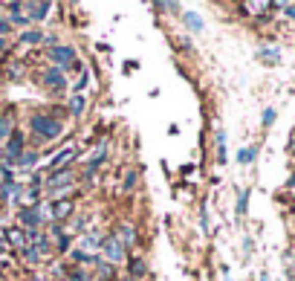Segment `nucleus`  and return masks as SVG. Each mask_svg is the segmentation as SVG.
<instances>
[{
    "mask_svg": "<svg viewBox=\"0 0 295 281\" xmlns=\"http://www.w3.org/2000/svg\"><path fill=\"white\" fill-rule=\"evenodd\" d=\"M72 58H75V53H72L70 46H52V49H49V61L61 64V67H67Z\"/></svg>",
    "mask_w": 295,
    "mask_h": 281,
    "instance_id": "obj_2",
    "label": "nucleus"
},
{
    "mask_svg": "<svg viewBox=\"0 0 295 281\" xmlns=\"http://www.w3.org/2000/svg\"><path fill=\"white\" fill-rule=\"evenodd\" d=\"M44 84H49V87H61V84H64L61 70H46V73H44Z\"/></svg>",
    "mask_w": 295,
    "mask_h": 281,
    "instance_id": "obj_6",
    "label": "nucleus"
},
{
    "mask_svg": "<svg viewBox=\"0 0 295 281\" xmlns=\"http://www.w3.org/2000/svg\"><path fill=\"white\" fill-rule=\"evenodd\" d=\"M130 272H133V275H142V272H145V264H142V261H133V264H130Z\"/></svg>",
    "mask_w": 295,
    "mask_h": 281,
    "instance_id": "obj_21",
    "label": "nucleus"
},
{
    "mask_svg": "<svg viewBox=\"0 0 295 281\" xmlns=\"http://www.w3.org/2000/svg\"><path fill=\"white\" fill-rule=\"evenodd\" d=\"M260 281H269V278H266V275H260Z\"/></svg>",
    "mask_w": 295,
    "mask_h": 281,
    "instance_id": "obj_29",
    "label": "nucleus"
},
{
    "mask_svg": "<svg viewBox=\"0 0 295 281\" xmlns=\"http://www.w3.org/2000/svg\"><path fill=\"white\" fill-rule=\"evenodd\" d=\"M70 212H72V203H70V200H58V203H55V212H52V215H55V220H61V218H67Z\"/></svg>",
    "mask_w": 295,
    "mask_h": 281,
    "instance_id": "obj_7",
    "label": "nucleus"
},
{
    "mask_svg": "<svg viewBox=\"0 0 295 281\" xmlns=\"http://www.w3.org/2000/svg\"><path fill=\"white\" fill-rule=\"evenodd\" d=\"M87 84H90V75H87V73H84V75H81V82H78V84H75V87H78V90H81V87H87Z\"/></svg>",
    "mask_w": 295,
    "mask_h": 281,
    "instance_id": "obj_25",
    "label": "nucleus"
},
{
    "mask_svg": "<svg viewBox=\"0 0 295 281\" xmlns=\"http://www.w3.org/2000/svg\"><path fill=\"white\" fill-rule=\"evenodd\" d=\"M104 255H108L113 264H116V261H122V258H125V249H122V244H119L116 238H108V241H104Z\"/></svg>",
    "mask_w": 295,
    "mask_h": 281,
    "instance_id": "obj_3",
    "label": "nucleus"
},
{
    "mask_svg": "<svg viewBox=\"0 0 295 281\" xmlns=\"http://www.w3.org/2000/svg\"><path fill=\"white\" fill-rule=\"evenodd\" d=\"M20 223H26V226L35 229L38 223H41V212H38V209H23V212H20Z\"/></svg>",
    "mask_w": 295,
    "mask_h": 281,
    "instance_id": "obj_4",
    "label": "nucleus"
},
{
    "mask_svg": "<svg viewBox=\"0 0 295 281\" xmlns=\"http://www.w3.org/2000/svg\"><path fill=\"white\" fill-rule=\"evenodd\" d=\"M182 18H185V23H188V27H191V29H197V32H200V29H203V20L197 18L194 12H185V15H182Z\"/></svg>",
    "mask_w": 295,
    "mask_h": 281,
    "instance_id": "obj_11",
    "label": "nucleus"
},
{
    "mask_svg": "<svg viewBox=\"0 0 295 281\" xmlns=\"http://www.w3.org/2000/svg\"><path fill=\"white\" fill-rule=\"evenodd\" d=\"M272 122H275V110L266 108V110H263V125H272Z\"/></svg>",
    "mask_w": 295,
    "mask_h": 281,
    "instance_id": "obj_20",
    "label": "nucleus"
},
{
    "mask_svg": "<svg viewBox=\"0 0 295 281\" xmlns=\"http://www.w3.org/2000/svg\"><path fill=\"white\" fill-rule=\"evenodd\" d=\"M12 23H20V27H26L29 18H26V15H18V12H15V15H12Z\"/></svg>",
    "mask_w": 295,
    "mask_h": 281,
    "instance_id": "obj_22",
    "label": "nucleus"
},
{
    "mask_svg": "<svg viewBox=\"0 0 295 281\" xmlns=\"http://www.w3.org/2000/svg\"><path fill=\"white\" fill-rule=\"evenodd\" d=\"M217 157H220V163H226V136H223V131H217Z\"/></svg>",
    "mask_w": 295,
    "mask_h": 281,
    "instance_id": "obj_10",
    "label": "nucleus"
},
{
    "mask_svg": "<svg viewBox=\"0 0 295 281\" xmlns=\"http://www.w3.org/2000/svg\"><path fill=\"white\" fill-rule=\"evenodd\" d=\"M64 160H72V148H64L61 154L55 157V160H52V168H58V165H61Z\"/></svg>",
    "mask_w": 295,
    "mask_h": 281,
    "instance_id": "obj_15",
    "label": "nucleus"
},
{
    "mask_svg": "<svg viewBox=\"0 0 295 281\" xmlns=\"http://www.w3.org/2000/svg\"><path fill=\"white\" fill-rule=\"evenodd\" d=\"M9 127H12V110H6V113H0V139L9 134Z\"/></svg>",
    "mask_w": 295,
    "mask_h": 281,
    "instance_id": "obj_9",
    "label": "nucleus"
},
{
    "mask_svg": "<svg viewBox=\"0 0 295 281\" xmlns=\"http://www.w3.org/2000/svg\"><path fill=\"white\" fill-rule=\"evenodd\" d=\"M84 244H87V249H96V246H98V238L93 235V238H87V241H84Z\"/></svg>",
    "mask_w": 295,
    "mask_h": 281,
    "instance_id": "obj_24",
    "label": "nucleus"
},
{
    "mask_svg": "<svg viewBox=\"0 0 295 281\" xmlns=\"http://www.w3.org/2000/svg\"><path fill=\"white\" fill-rule=\"evenodd\" d=\"M35 163H38V154H32V151L26 157H20V165H35Z\"/></svg>",
    "mask_w": 295,
    "mask_h": 281,
    "instance_id": "obj_19",
    "label": "nucleus"
},
{
    "mask_svg": "<svg viewBox=\"0 0 295 281\" xmlns=\"http://www.w3.org/2000/svg\"><path fill=\"white\" fill-rule=\"evenodd\" d=\"M81 110H84V99L75 96V99L70 101V113H72V116H81Z\"/></svg>",
    "mask_w": 295,
    "mask_h": 281,
    "instance_id": "obj_14",
    "label": "nucleus"
},
{
    "mask_svg": "<svg viewBox=\"0 0 295 281\" xmlns=\"http://www.w3.org/2000/svg\"><path fill=\"white\" fill-rule=\"evenodd\" d=\"M9 241H12V246H20V249H26V235H23L20 229H9Z\"/></svg>",
    "mask_w": 295,
    "mask_h": 281,
    "instance_id": "obj_8",
    "label": "nucleus"
},
{
    "mask_svg": "<svg viewBox=\"0 0 295 281\" xmlns=\"http://www.w3.org/2000/svg\"><path fill=\"white\" fill-rule=\"evenodd\" d=\"M281 9H284L289 18H295V3H289V6H281Z\"/></svg>",
    "mask_w": 295,
    "mask_h": 281,
    "instance_id": "obj_26",
    "label": "nucleus"
},
{
    "mask_svg": "<svg viewBox=\"0 0 295 281\" xmlns=\"http://www.w3.org/2000/svg\"><path fill=\"white\" fill-rule=\"evenodd\" d=\"M122 235H125V241H127V244H133V229H130V226H125V229H122Z\"/></svg>",
    "mask_w": 295,
    "mask_h": 281,
    "instance_id": "obj_23",
    "label": "nucleus"
},
{
    "mask_svg": "<svg viewBox=\"0 0 295 281\" xmlns=\"http://www.w3.org/2000/svg\"><path fill=\"white\" fill-rule=\"evenodd\" d=\"M3 246H6V244H3V235H0V249H3Z\"/></svg>",
    "mask_w": 295,
    "mask_h": 281,
    "instance_id": "obj_28",
    "label": "nucleus"
},
{
    "mask_svg": "<svg viewBox=\"0 0 295 281\" xmlns=\"http://www.w3.org/2000/svg\"><path fill=\"white\" fill-rule=\"evenodd\" d=\"M32 131H35L41 139H55V136L64 131V125H61V119H52V116L38 113V116H32Z\"/></svg>",
    "mask_w": 295,
    "mask_h": 281,
    "instance_id": "obj_1",
    "label": "nucleus"
},
{
    "mask_svg": "<svg viewBox=\"0 0 295 281\" xmlns=\"http://www.w3.org/2000/svg\"><path fill=\"white\" fill-rule=\"evenodd\" d=\"M246 200H249V191H240V200H237V212H246Z\"/></svg>",
    "mask_w": 295,
    "mask_h": 281,
    "instance_id": "obj_18",
    "label": "nucleus"
},
{
    "mask_svg": "<svg viewBox=\"0 0 295 281\" xmlns=\"http://www.w3.org/2000/svg\"><path fill=\"white\" fill-rule=\"evenodd\" d=\"M289 278H292V281H295V261H292V264H289Z\"/></svg>",
    "mask_w": 295,
    "mask_h": 281,
    "instance_id": "obj_27",
    "label": "nucleus"
},
{
    "mask_svg": "<svg viewBox=\"0 0 295 281\" xmlns=\"http://www.w3.org/2000/svg\"><path fill=\"white\" fill-rule=\"evenodd\" d=\"M26 9L32 12V18H35V20H44L46 12L52 9V6H49V3H26Z\"/></svg>",
    "mask_w": 295,
    "mask_h": 281,
    "instance_id": "obj_5",
    "label": "nucleus"
},
{
    "mask_svg": "<svg viewBox=\"0 0 295 281\" xmlns=\"http://www.w3.org/2000/svg\"><path fill=\"white\" fill-rule=\"evenodd\" d=\"M260 58H272V61H278V58H281V53H278V49H272V46H266V49H260Z\"/></svg>",
    "mask_w": 295,
    "mask_h": 281,
    "instance_id": "obj_17",
    "label": "nucleus"
},
{
    "mask_svg": "<svg viewBox=\"0 0 295 281\" xmlns=\"http://www.w3.org/2000/svg\"><path fill=\"white\" fill-rule=\"evenodd\" d=\"M20 41H26V44H35V41H44L41 32H26V35H20Z\"/></svg>",
    "mask_w": 295,
    "mask_h": 281,
    "instance_id": "obj_16",
    "label": "nucleus"
},
{
    "mask_svg": "<svg viewBox=\"0 0 295 281\" xmlns=\"http://www.w3.org/2000/svg\"><path fill=\"white\" fill-rule=\"evenodd\" d=\"M52 238H55V241H58V249H67V244H70V238L64 235V232H61V229H58V226L52 229Z\"/></svg>",
    "mask_w": 295,
    "mask_h": 281,
    "instance_id": "obj_13",
    "label": "nucleus"
},
{
    "mask_svg": "<svg viewBox=\"0 0 295 281\" xmlns=\"http://www.w3.org/2000/svg\"><path fill=\"white\" fill-rule=\"evenodd\" d=\"M255 154H258V151H255V148H243L240 154H237V163H252V160H255Z\"/></svg>",
    "mask_w": 295,
    "mask_h": 281,
    "instance_id": "obj_12",
    "label": "nucleus"
}]
</instances>
